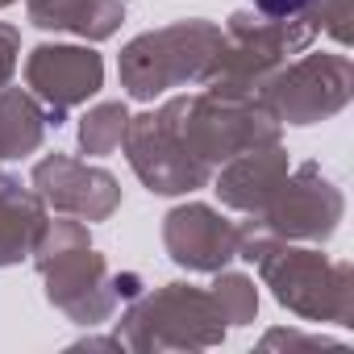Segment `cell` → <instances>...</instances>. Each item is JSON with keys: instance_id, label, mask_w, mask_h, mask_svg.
<instances>
[{"instance_id": "1", "label": "cell", "mask_w": 354, "mask_h": 354, "mask_svg": "<svg viewBox=\"0 0 354 354\" xmlns=\"http://www.w3.org/2000/svg\"><path fill=\"white\" fill-rule=\"evenodd\" d=\"M254 5L267 13V17H292V13H300V9H308L313 0H254Z\"/></svg>"}]
</instances>
